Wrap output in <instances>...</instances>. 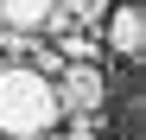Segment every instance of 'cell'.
Segmentation results:
<instances>
[{"label": "cell", "mask_w": 146, "mask_h": 140, "mask_svg": "<svg viewBox=\"0 0 146 140\" xmlns=\"http://www.w3.org/2000/svg\"><path fill=\"white\" fill-rule=\"evenodd\" d=\"M51 89H57V108L64 115H83V108H102L108 102V77L95 70V57H64L57 77H51Z\"/></svg>", "instance_id": "2"}, {"label": "cell", "mask_w": 146, "mask_h": 140, "mask_svg": "<svg viewBox=\"0 0 146 140\" xmlns=\"http://www.w3.org/2000/svg\"><path fill=\"white\" fill-rule=\"evenodd\" d=\"M64 127V108H57V89L38 64L26 57H0V134L13 140H44Z\"/></svg>", "instance_id": "1"}, {"label": "cell", "mask_w": 146, "mask_h": 140, "mask_svg": "<svg viewBox=\"0 0 146 140\" xmlns=\"http://www.w3.org/2000/svg\"><path fill=\"white\" fill-rule=\"evenodd\" d=\"M0 140H13V134H0Z\"/></svg>", "instance_id": "7"}, {"label": "cell", "mask_w": 146, "mask_h": 140, "mask_svg": "<svg viewBox=\"0 0 146 140\" xmlns=\"http://www.w3.org/2000/svg\"><path fill=\"white\" fill-rule=\"evenodd\" d=\"M57 7L76 19V26H89V32H95V26H102V13H108V0H57Z\"/></svg>", "instance_id": "5"}, {"label": "cell", "mask_w": 146, "mask_h": 140, "mask_svg": "<svg viewBox=\"0 0 146 140\" xmlns=\"http://www.w3.org/2000/svg\"><path fill=\"white\" fill-rule=\"evenodd\" d=\"M44 140H57V134H44ZM70 140H76V134H70Z\"/></svg>", "instance_id": "6"}, {"label": "cell", "mask_w": 146, "mask_h": 140, "mask_svg": "<svg viewBox=\"0 0 146 140\" xmlns=\"http://www.w3.org/2000/svg\"><path fill=\"white\" fill-rule=\"evenodd\" d=\"M51 7H57V0H0V26H13V32H38Z\"/></svg>", "instance_id": "4"}, {"label": "cell", "mask_w": 146, "mask_h": 140, "mask_svg": "<svg viewBox=\"0 0 146 140\" xmlns=\"http://www.w3.org/2000/svg\"><path fill=\"white\" fill-rule=\"evenodd\" d=\"M102 45H108V51H121V57H140V45H146V19H140L133 0H127V7H114V13H102Z\"/></svg>", "instance_id": "3"}]
</instances>
